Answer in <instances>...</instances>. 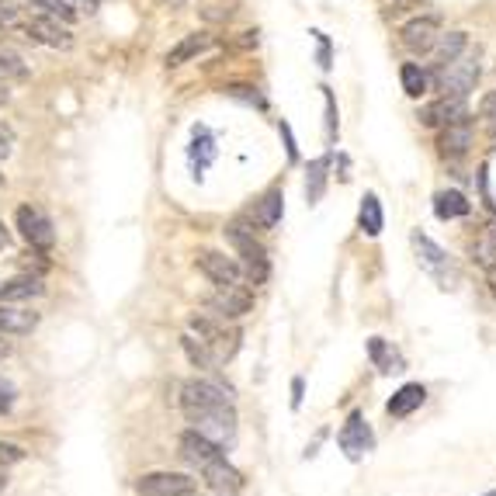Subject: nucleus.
I'll return each mask as SVG.
<instances>
[{
    "label": "nucleus",
    "mask_w": 496,
    "mask_h": 496,
    "mask_svg": "<svg viewBox=\"0 0 496 496\" xmlns=\"http://www.w3.org/2000/svg\"><path fill=\"white\" fill-rule=\"evenodd\" d=\"M323 105H326V118H323V122H326V142H330V146H334V142H337V135H340V112H337V101H334V90L326 87V84H323Z\"/></svg>",
    "instance_id": "obj_31"
},
{
    "label": "nucleus",
    "mask_w": 496,
    "mask_h": 496,
    "mask_svg": "<svg viewBox=\"0 0 496 496\" xmlns=\"http://www.w3.org/2000/svg\"><path fill=\"white\" fill-rule=\"evenodd\" d=\"M39 326V313L14 306V302H4L0 306V337H24Z\"/></svg>",
    "instance_id": "obj_18"
},
{
    "label": "nucleus",
    "mask_w": 496,
    "mask_h": 496,
    "mask_svg": "<svg viewBox=\"0 0 496 496\" xmlns=\"http://www.w3.org/2000/svg\"><path fill=\"white\" fill-rule=\"evenodd\" d=\"M11 150H14V133L7 125H0V160L11 157Z\"/></svg>",
    "instance_id": "obj_38"
},
{
    "label": "nucleus",
    "mask_w": 496,
    "mask_h": 496,
    "mask_svg": "<svg viewBox=\"0 0 496 496\" xmlns=\"http://www.w3.org/2000/svg\"><path fill=\"white\" fill-rule=\"evenodd\" d=\"M11 406H14V385L0 379V413H7Z\"/></svg>",
    "instance_id": "obj_39"
},
{
    "label": "nucleus",
    "mask_w": 496,
    "mask_h": 496,
    "mask_svg": "<svg viewBox=\"0 0 496 496\" xmlns=\"http://www.w3.org/2000/svg\"><path fill=\"white\" fill-rule=\"evenodd\" d=\"M28 77V67H24V60L14 52V49H7V45H0V80H22Z\"/></svg>",
    "instance_id": "obj_30"
},
{
    "label": "nucleus",
    "mask_w": 496,
    "mask_h": 496,
    "mask_svg": "<svg viewBox=\"0 0 496 496\" xmlns=\"http://www.w3.org/2000/svg\"><path fill=\"white\" fill-rule=\"evenodd\" d=\"M22 7L14 0H0V32H14L22 28Z\"/></svg>",
    "instance_id": "obj_34"
},
{
    "label": "nucleus",
    "mask_w": 496,
    "mask_h": 496,
    "mask_svg": "<svg viewBox=\"0 0 496 496\" xmlns=\"http://www.w3.org/2000/svg\"><path fill=\"white\" fill-rule=\"evenodd\" d=\"M424 400H427V389H424L420 382H409V385H403L389 403H385V413H389V417H409L413 409L424 406Z\"/></svg>",
    "instance_id": "obj_24"
},
{
    "label": "nucleus",
    "mask_w": 496,
    "mask_h": 496,
    "mask_svg": "<svg viewBox=\"0 0 496 496\" xmlns=\"http://www.w3.org/2000/svg\"><path fill=\"white\" fill-rule=\"evenodd\" d=\"M299 403H302V379H295L292 382V406L299 409Z\"/></svg>",
    "instance_id": "obj_41"
},
{
    "label": "nucleus",
    "mask_w": 496,
    "mask_h": 496,
    "mask_svg": "<svg viewBox=\"0 0 496 496\" xmlns=\"http://www.w3.org/2000/svg\"><path fill=\"white\" fill-rule=\"evenodd\" d=\"M462 52H469V32H441L437 45L430 49V56H434V69L451 63V60H458Z\"/></svg>",
    "instance_id": "obj_23"
},
{
    "label": "nucleus",
    "mask_w": 496,
    "mask_h": 496,
    "mask_svg": "<svg viewBox=\"0 0 496 496\" xmlns=\"http://www.w3.org/2000/svg\"><path fill=\"white\" fill-rule=\"evenodd\" d=\"M479 77H482L479 56L462 52L458 60H451V63H445V67H437L434 73H430V87L441 90V94H448V97H462V101H469V94L475 90Z\"/></svg>",
    "instance_id": "obj_6"
},
{
    "label": "nucleus",
    "mask_w": 496,
    "mask_h": 496,
    "mask_svg": "<svg viewBox=\"0 0 496 496\" xmlns=\"http://www.w3.org/2000/svg\"><path fill=\"white\" fill-rule=\"evenodd\" d=\"M330 163H334L330 153L309 160V167H306V202L309 205L323 202V195H326V180H330Z\"/></svg>",
    "instance_id": "obj_22"
},
{
    "label": "nucleus",
    "mask_w": 496,
    "mask_h": 496,
    "mask_svg": "<svg viewBox=\"0 0 496 496\" xmlns=\"http://www.w3.org/2000/svg\"><path fill=\"white\" fill-rule=\"evenodd\" d=\"M337 445L351 462H361L368 451H375V434H372V424L364 420V413L354 409V413L347 417V424H344L337 434Z\"/></svg>",
    "instance_id": "obj_12"
},
{
    "label": "nucleus",
    "mask_w": 496,
    "mask_h": 496,
    "mask_svg": "<svg viewBox=\"0 0 496 496\" xmlns=\"http://www.w3.org/2000/svg\"><path fill=\"white\" fill-rule=\"evenodd\" d=\"M0 184H4V174H0Z\"/></svg>",
    "instance_id": "obj_46"
},
{
    "label": "nucleus",
    "mask_w": 496,
    "mask_h": 496,
    "mask_svg": "<svg viewBox=\"0 0 496 496\" xmlns=\"http://www.w3.org/2000/svg\"><path fill=\"white\" fill-rule=\"evenodd\" d=\"M225 240L229 247L236 250V261L243 268V278L250 285H264L271 274V257H268V247L257 240V229H253V219H233L225 225Z\"/></svg>",
    "instance_id": "obj_4"
},
{
    "label": "nucleus",
    "mask_w": 496,
    "mask_h": 496,
    "mask_svg": "<svg viewBox=\"0 0 496 496\" xmlns=\"http://www.w3.org/2000/svg\"><path fill=\"white\" fill-rule=\"evenodd\" d=\"M486 285H490V292H493V299H496V264L486 268Z\"/></svg>",
    "instance_id": "obj_42"
},
{
    "label": "nucleus",
    "mask_w": 496,
    "mask_h": 496,
    "mask_svg": "<svg viewBox=\"0 0 496 496\" xmlns=\"http://www.w3.org/2000/svg\"><path fill=\"white\" fill-rule=\"evenodd\" d=\"M24 451L18 445H0V469H7V465H14V462H22Z\"/></svg>",
    "instance_id": "obj_37"
},
{
    "label": "nucleus",
    "mask_w": 496,
    "mask_h": 496,
    "mask_svg": "<svg viewBox=\"0 0 496 496\" xmlns=\"http://www.w3.org/2000/svg\"><path fill=\"white\" fill-rule=\"evenodd\" d=\"M409 243H413V257H417L420 271L427 274L441 292H455V289L462 285V268H458V261H455L445 247H437L427 233L413 229V233H409Z\"/></svg>",
    "instance_id": "obj_5"
},
{
    "label": "nucleus",
    "mask_w": 496,
    "mask_h": 496,
    "mask_svg": "<svg viewBox=\"0 0 496 496\" xmlns=\"http://www.w3.org/2000/svg\"><path fill=\"white\" fill-rule=\"evenodd\" d=\"M278 135L285 139V153H289V163H299V142H295V133H292V125L281 118L278 122Z\"/></svg>",
    "instance_id": "obj_36"
},
{
    "label": "nucleus",
    "mask_w": 496,
    "mask_h": 496,
    "mask_svg": "<svg viewBox=\"0 0 496 496\" xmlns=\"http://www.w3.org/2000/svg\"><path fill=\"white\" fill-rule=\"evenodd\" d=\"M73 7H80V11H87V14H94L97 11V0H69Z\"/></svg>",
    "instance_id": "obj_40"
},
{
    "label": "nucleus",
    "mask_w": 496,
    "mask_h": 496,
    "mask_svg": "<svg viewBox=\"0 0 496 496\" xmlns=\"http://www.w3.org/2000/svg\"><path fill=\"white\" fill-rule=\"evenodd\" d=\"M479 118H482V129L496 139V94H486V101L479 108Z\"/></svg>",
    "instance_id": "obj_35"
},
{
    "label": "nucleus",
    "mask_w": 496,
    "mask_h": 496,
    "mask_svg": "<svg viewBox=\"0 0 496 496\" xmlns=\"http://www.w3.org/2000/svg\"><path fill=\"white\" fill-rule=\"evenodd\" d=\"M208 313L219 316V319H243L253 309V292H247L243 285H233V289H216V295L205 302Z\"/></svg>",
    "instance_id": "obj_15"
},
{
    "label": "nucleus",
    "mask_w": 496,
    "mask_h": 496,
    "mask_svg": "<svg viewBox=\"0 0 496 496\" xmlns=\"http://www.w3.org/2000/svg\"><path fill=\"white\" fill-rule=\"evenodd\" d=\"M486 496H496V493H486Z\"/></svg>",
    "instance_id": "obj_47"
},
{
    "label": "nucleus",
    "mask_w": 496,
    "mask_h": 496,
    "mask_svg": "<svg viewBox=\"0 0 496 496\" xmlns=\"http://www.w3.org/2000/svg\"><path fill=\"white\" fill-rule=\"evenodd\" d=\"M180 409L188 417L191 430L216 441L219 448H229L236 441V403L225 385L212 379H191L180 389Z\"/></svg>",
    "instance_id": "obj_1"
},
{
    "label": "nucleus",
    "mask_w": 496,
    "mask_h": 496,
    "mask_svg": "<svg viewBox=\"0 0 496 496\" xmlns=\"http://www.w3.org/2000/svg\"><path fill=\"white\" fill-rule=\"evenodd\" d=\"M400 80H403V90L406 97H424L430 90V69L424 67V63H403L400 67Z\"/></svg>",
    "instance_id": "obj_26"
},
{
    "label": "nucleus",
    "mask_w": 496,
    "mask_h": 496,
    "mask_svg": "<svg viewBox=\"0 0 496 496\" xmlns=\"http://www.w3.org/2000/svg\"><path fill=\"white\" fill-rule=\"evenodd\" d=\"M7 354H11V347H7V344H4V340H0V361L7 358Z\"/></svg>",
    "instance_id": "obj_44"
},
{
    "label": "nucleus",
    "mask_w": 496,
    "mask_h": 496,
    "mask_svg": "<svg viewBox=\"0 0 496 496\" xmlns=\"http://www.w3.org/2000/svg\"><path fill=\"white\" fill-rule=\"evenodd\" d=\"M14 225H18V233L24 236L28 247H35V250L56 247V225H52V219L45 216L42 208H35V205H22V208L14 212Z\"/></svg>",
    "instance_id": "obj_7"
},
{
    "label": "nucleus",
    "mask_w": 496,
    "mask_h": 496,
    "mask_svg": "<svg viewBox=\"0 0 496 496\" xmlns=\"http://www.w3.org/2000/svg\"><path fill=\"white\" fill-rule=\"evenodd\" d=\"M39 14H49V18H60L63 24H69L77 18V7L69 4V0H28Z\"/></svg>",
    "instance_id": "obj_29"
},
{
    "label": "nucleus",
    "mask_w": 496,
    "mask_h": 496,
    "mask_svg": "<svg viewBox=\"0 0 496 496\" xmlns=\"http://www.w3.org/2000/svg\"><path fill=\"white\" fill-rule=\"evenodd\" d=\"M309 35H313V42H316V63H319V69H330L334 67V45L326 39V32L313 28Z\"/></svg>",
    "instance_id": "obj_33"
},
{
    "label": "nucleus",
    "mask_w": 496,
    "mask_h": 496,
    "mask_svg": "<svg viewBox=\"0 0 496 496\" xmlns=\"http://www.w3.org/2000/svg\"><path fill=\"white\" fill-rule=\"evenodd\" d=\"M358 225L364 236H382V225H385V216H382V202H379V195H364L361 198V208H358Z\"/></svg>",
    "instance_id": "obj_25"
},
{
    "label": "nucleus",
    "mask_w": 496,
    "mask_h": 496,
    "mask_svg": "<svg viewBox=\"0 0 496 496\" xmlns=\"http://www.w3.org/2000/svg\"><path fill=\"white\" fill-rule=\"evenodd\" d=\"M441 39V22L434 18V14H420V18H409V22L400 28V42H403L406 52H413V56H430V49L437 45Z\"/></svg>",
    "instance_id": "obj_9"
},
{
    "label": "nucleus",
    "mask_w": 496,
    "mask_h": 496,
    "mask_svg": "<svg viewBox=\"0 0 496 496\" xmlns=\"http://www.w3.org/2000/svg\"><path fill=\"white\" fill-rule=\"evenodd\" d=\"M18 32H24L32 42H42L49 45V49H69L73 45V35H69V28L60 18H49V14H28V18H22V28Z\"/></svg>",
    "instance_id": "obj_11"
},
{
    "label": "nucleus",
    "mask_w": 496,
    "mask_h": 496,
    "mask_svg": "<svg viewBox=\"0 0 496 496\" xmlns=\"http://www.w3.org/2000/svg\"><path fill=\"white\" fill-rule=\"evenodd\" d=\"M170 4H178V0H170Z\"/></svg>",
    "instance_id": "obj_48"
},
{
    "label": "nucleus",
    "mask_w": 496,
    "mask_h": 496,
    "mask_svg": "<svg viewBox=\"0 0 496 496\" xmlns=\"http://www.w3.org/2000/svg\"><path fill=\"white\" fill-rule=\"evenodd\" d=\"M434 216H437L441 223L465 219V216H473V202H469L465 191H458V188H445V191L434 195Z\"/></svg>",
    "instance_id": "obj_21"
},
{
    "label": "nucleus",
    "mask_w": 496,
    "mask_h": 496,
    "mask_svg": "<svg viewBox=\"0 0 496 496\" xmlns=\"http://www.w3.org/2000/svg\"><path fill=\"white\" fill-rule=\"evenodd\" d=\"M195 268L202 271L216 289L243 285V268H240V261H236V257H225V253H219V250H198Z\"/></svg>",
    "instance_id": "obj_8"
},
{
    "label": "nucleus",
    "mask_w": 496,
    "mask_h": 496,
    "mask_svg": "<svg viewBox=\"0 0 496 496\" xmlns=\"http://www.w3.org/2000/svg\"><path fill=\"white\" fill-rule=\"evenodd\" d=\"M212 42H216V39H212L208 32H188V35H184V39L163 56V63H167V69H178V67H184V63H191L195 56L208 52Z\"/></svg>",
    "instance_id": "obj_17"
},
{
    "label": "nucleus",
    "mask_w": 496,
    "mask_h": 496,
    "mask_svg": "<svg viewBox=\"0 0 496 496\" xmlns=\"http://www.w3.org/2000/svg\"><path fill=\"white\" fill-rule=\"evenodd\" d=\"M219 146H216V133L208 125H191V142H188V163L195 170V178H202L205 170L216 163Z\"/></svg>",
    "instance_id": "obj_16"
},
{
    "label": "nucleus",
    "mask_w": 496,
    "mask_h": 496,
    "mask_svg": "<svg viewBox=\"0 0 496 496\" xmlns=\"http://www.w3.org/2000/svg\"><path fill=\"white\" fill-rule=\"evenodd\" d=\"M180 458H184L191 469H198V475H202L205 486H208L212 493L236 496L240 490H243V473L229 465L225 448H219L216 441L202 437L198 430L180 434Z\"/></svg>",
    "instance_id": "obj_3"
},
{
    "label": "nucleus",
    "mask_w": 496,
    "mask_h": 496,
    "mask_svg": "<svg viewBox=\"0 0 496 496\" xmlns=\"http://www.w3.org/2000/svg\"><path fill=\"white\" fill-rule=\"evenodd\" d=\"M180 344H184L191 364L219 368L225 361H233V354L240 351V330L229 326V319H219L212 313H195L188 316V334L180 337Z\"/></svg>",
    "instance_id": "obj_2"
},
{
    "label": "nucleus",
    "mask_w": 496,
    "mask_h": 496,
    "mask_svg": "<svg viewBox=\"0 0 496 496\" xmlns=\"http://www.w3.org/2000/svg\"><path fill=\"white\" fill-rule=\"evenodd\" d=\"M45 289L39 278H32V274H24V278H11V281H4L0 285V299L4 302H22V299H39Z\"/></svg>",
    "instance_id": "obj_27"
},
{
    "label": "nucleus",
    "mask_w": 496,
    "mask_h": 496,
    "mask_svg": "<svg viewBox=\"0 0 496 496\" xmlns=\"http://www.w3.org/2000/svg\"><path fill=\"white\" fill-rule=\"evenodd\" d=\"M473 142H475V122H473V115H465V118H458V122H448V125H441V129H437V153H441L445 160L469 157Z\"/></svg>",
    "instance_id": "obj_10"
},
{
    "label": "nucleus",
    "mask_w": 496,
    "mask_h": 496,
    "mask_svg": "<svg viewBox=\"0 0 496 496\" xmlns=\"http://www.w3.org/2000/svg\"><path fill=\"white\" fill-rule=\"evenodd\" d=\"M473 257L482 264V268H490V264H496V236H490L486 229H482V236L473 243Z\"/></svg>",
    "instance_id": "obj_32"
},
{
    "label": "nucleus",
    "mask_w": 496,
    "mask_h": 496,
    "mask_svg": "<svg viewBox=\"0 0 496 496\" xmlns=\"http://www.w3.org/2000/svg\"><path fill=\"white\" fill-rule=\"evenodd\" d=\"M368 358H372V364H375L382 375H400V372H406V358L400 354V347L385 337L368 340Z\"/></svg>",
    "instance_id": "obj_20"
},
{
    "label": "nucleus",
    "mask_w": 496,
    "mask_h": 496,
    "mask_svg": "<svg viewBox=\"0 0 496 496\" xmlns=\"http://www.w3.org/2000/svg\"><path fill=\"white\" fill-rule=\"evenodd\" d=\"M195 486L198 482L184 473H146L135 479V493L139 496H191Z\"/></svg>",
    "instance_id": "obj_13"
},
{
    "label": "nucleus",
    "mask_w": 496,
    "mask_h": 496,
    "mask_svg": "<svg viewBox=\"0 0 496 496\" xmlns=\"http://www.w3.org/2000/svg\"><path fill=\"white\" fill-rule=\"evenodd\" d=\"M11 247V233L4 229V223H0V250H7Z\"/></svg>",
    "instance_id": "obj_43"
},
{
    "label": "nucleus",
    "mask_w": 496,
    "mask_h": 496,
    "mask_svg": "<svg viewBox=\"0 0 496 496\" xmlns=\"http://www.w3.org/2000/svg\"><path fill=\"white\" fill-rule=\"evenodd\" d=\"M4 486H7V475H4V469H0V493H4Z\"/></svg>",
    "instance_id": "obj_45"
},
{
    "label": "nucleus",
    "mask_w": 496,
    "mask_h": 496,
    "mask_svg": "<svg viewBox=\"0 0 496 496\" xmlns=\"http://www.w3.org/2000/svg\"><path fill=\"white\" fill-rule=\"evenodd\" d=\"M225 97H233V101H240V105H247V108H257V112H268V97L261 94L257 84H243V80H233V84H225L223 87Z\"/></svg>",
    "instance_id": "obj_28"
},
{
    "label": "nucleus",
    "mask_w": 496,
    "mask_h": 496,
    "mask_svg": "<svg viewBox=\"0 0 496 496\" xmlns=\"http://www.w3.org/2000/svg\"><path fill=\"white\" fill-rule=\"evenodd\" d=\"M469 115V105L462 101V97H448V94H437L434 101H427L420 112H417V122L424 125V129H441V125H448V122H458V118H465Z\"/></svg>",
    "instance_id": "obj_14"
},
{
    "label": "nucleus",
    "mask_w": 496,
    "mask_h": 496,
    "mask_svg": "<svg viewBox=\"0 0 496 496\" xmlns=\"http://www.w3.org/2000/svg\"><path fill=\"white\" fill-rule=\"evenodd\" d=\"M281 216H285V191H281V184H271L268 191L261 195V202L253 205L250 219L261 229H274V225L281 223Z\"/></svg>",
    "instance_id": "obj_19"
}]
</instances>
